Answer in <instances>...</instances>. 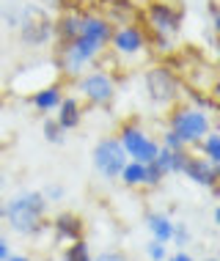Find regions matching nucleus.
I'll list each match as a JSON object with an SVG mask.
<instances>
[{"label": "nucleus", "instance_id": "nucleus-1", "mask_svg": "<svg viewBox=\"0 0 220 261\" xmlns=\"http://www.w3.org/2000/svg\"><path fill=\"white\" fill-rule=\"evenodd\" d=\"M50 209V201L44 198V193L39 190H25V193H17L14 198L6 201V217L9 228L14 234L22 237H33L44 228V215Z\"/></svg>", "mask_w": 220, "mask_h": 261}, {"label": "nucleus", "instance_id": "nucleus-2", "mask_svg": "<svg viewBox=\"0 0 220 261\" xmlns=\"http://www.w3.org/2000/svg\"><path fill=\"white\" fill-rule=\"evenodd\" d=\"M143 25L152 36V44L157 47L160 55H171L176 47V36L182 31V14L174 3H162V0H154V3L146 6L143 11Z\"/></svg>", "mask_w": 220, "mask_h": 261}, {"label": "nucleus", "instance_id": "nucleus-3", "mask_svg": "<svg viewBox=\"0 0 220 261\" xmlns=\"http://www.w3.org/2000/svg\"><path fill=\"white\" fill-rule=\"evenodd\" d=\"M168 129L182 140L184 146H198L201 138L212 129V116L193 105H174L168 113Z\"/></svg>", "mask_w": 220, "mask_h": 261}, {"label": "nucleus", "instance_id": "nucleus-4", "mask_svg": "<svg viewBox=\"0 0 220 261\" xmlns=\"http://www.w3.org/2000/svg\"><path fill=\"white\" fill-rule=\"evenodd\" d=\"M77 91H80V96L88 105H94V108H108V105H113V99H116L118 83L110 72L94 69V72H86V74L77 77Z\"/></svg>", "mask_w": 220, "mask_h": 261}, {"label": "nucleus", "instance_id": "nucleus-5", "mask_svg": "<svg viewBox=\"0 0 220 261\" xmlns=\"http://www.w3.org/2000/svg\"><path fill=\"white\" fill-rule=\"evenodd\" d=\"M116 138H118V143H121V149L127 151V157L135 160V162H143V165L152 162L154 157H157V151H160L157 138H152L143 126L135 124V121L121 124V129H118Z\"/></svg>", "mask_w": 220, "mask_h": 261}, {"label": "nucleus", "instance_id": "nucleus-6", "mask_svg": "<svg viewBox=\"0 0 220 261\" xmlns=\"http://www.w3.org/2000/svg\"><path fill=\"white\" fill-rule=\"evenodd\" d=\"M143 88L152 105L157 108H174L179 99V77H176L168 66H152L143 74Z\"/></svg>", "mask_w": 220, "mask_h": 261}, {"label": "nucleus", "instance_id": "nucleus-7", "mask_svg": "<svg viewBox=\"0 0 220 261\" xmlns=\"http://www.w3.org/2000/svg\"><path fill=\"white\" fill-rule=\"evenodd\" d=\"M91 160H94V168L99 171L102 179H118V173H121V168L127 165V151L121 149V143H118L116 135L110 138H102L99 143L94 146V151H91Z\"/></svg>", "mask_w": 220, "mask_h": 261}, {"label": "nucleus", "instance_id": "nucleus-8", "mask_svg": "<svg viewBox=\"0 0 220 261\" xmlns=\"http://www.w3.org/2000/svg\"><path fill=\"white\" fill-rule=\"evenodd\" d=\"M110 47L118 58H140L149 50V36L140 25L135 22H121L118 28H113V36H110Z\"/></svg>", "mask_w": 220, "mask_h": 261}, {"label": "nucleus", "instance_id": "nucleus-9", "mask_svg": "<svg viewBox=\"0 0 220 261\" xmlns=\"http://www.w3.org/2000/svg\"><path fill=\"white\" fill-rule=\"evenodd\" d=\"M182 173L187 176L193 185L209 187V190H215L217 181H220V165H217V162H209L207 157H193V154H187Z\"/></svg>", "mask_w": 220, "mask_h": 261}, {"label": "nucleus", "instance_id": "nucleus-10", "mask_svg": "<svg viewBox=\"0 0 220 261\" xmlns=\"http://www.w3.org/2000/svg\"><path fill=\"white\" fill-rule=\"evenodd\" d=\"M83 11L80 9H63L58 19H53V41L55 44H72L80 36Z\"/></svg>", "mask_w": 220, "mask_h": 261}, {"label": "nucleus", "instance_id": "nucleus-11", "mask_svg": "<svg viewBox=\"0 0 220 261\" xmlns=\"http://www.w3.org/2000/svg\"><path fill=\"white\" fill-rule=\"evenodd\" d=\"M53 234L58 242H75V239H83V231H86V223H83V217H77L75 212H58V215L53 217Z\"/></svg>", "mask_w": 220, "mask_h": 261}, {"label": "nucleus", "instance_id": "nucleus-12", "mask_svg": "<svg viewBox=\"0 0 220 261\" xmlns=\"http://www.w3.org/2000/svg\"><path fill=\"white\" fill-rule=\"evenodd\" d=\"M55 121L63 132H72L83 124V105L77 96H63L61 105L55 108Z\"/></svg>", "mask_w": 220, "mask_h": 261}, {"label": "nucleus", "instance_id": "nucleus-13", "mask_svg": "<svg viewBox=\"0 0 220 261\" xmlns=\"http://www.w3.org/2000/svg\"><path fill=\"white\" fill-rule=\"evenodd\" d=\"M63 99V88L58 83H50V86H41L31 94V105L36 108L39 113H55V108L61 105Z\"/></svg>", "mask_w": 220, "mask_h": 261}, {"label": "nucleus", "instance_id": "nucleus-14", "mask_svg": "<svg viewBox=\"0 0 220 261\" xmlns=\"http://www.w3.org/2000/svg\"><path fill=\"white\" fill-rule=\"evenodd\" d=\"M187 149H182V151H168V149H160L157 151V157H154L152 162L160 168V173L162 176H174V173H182V168H184V160H187Z\"/></svg>", "mask_w": 220, "mask_h": 261}, {"label": "nucleus", "instance_id": "nucleus-15", "mask_svg": "<svg viewBox=\"0 0 220 261\" xmlns=\"http://www.w3.org/2000/svg\"><path fill=\"white\" fill-rule=\"evenodd\" d=\"M146 228L152 239H157V242H171V231H174V220L171 215H162V212H152V215H146Z\"/></svg>", "mask_w": 220, "mask_h": 261}, {"label": "nucleus", "instance_id": "nucleus-16", "mask_svg": "<svg viewBox=\"0 0 220 261\" xmlns=\"http://www.w3.org/2000/svg\"><path fill=\"white\" fill-rule=\"evenodd\" d=\"M143 179H146V165L143 162L127 160V165L121 168V173H118V181H121L124 187H143Z\"/></svg>", "mask_w": 220, "mask_h": 261}, {"label": "nucleus", "instance_id": "nucleus-17", "mask_svg": "<svg viewBox=\"0 0 220 261\" xmlns=\"http://www.w3.org/2000/svg\"><path fill=\"white\" fill-rule=\"evenodd\" d=\"M198 151H201V157H207L209 162H217L220 165V132L209 129L201 138V143H198Z\"/></svg>", "mask_w": 220, "mask_h": 261}, {"label": "nucleus", "instance_id": "nucleus-18", "mask_svg": "<svg viewBox=\"0 0 220 261\" xmlns=\"http://www.w3.org/2000/svg\"><path fill=\"white\" fill-rule=\"evenodd\" d=\"M61 261H94V256H91L86 239H75V242H69L66 248H63Z\"/></svg>", "mask_w": 220, "mask_h": 261}, {"label": "nucleus", "instance_id": "nucleus-19", "mask_svg": "<svg viewBox=\"0 0 220 261\" xmlns=\"http://www.w3.org/2000/svg\"><path fill=\"white\" fill-rule=\"evenodd\" d=\"M209 94H212V91H201V88H198V94H195V91L190 88V91H187V99H190V105H193V108L212 113V110L217 108V105H215V99H212Z\"/></svg>", "mask_w": 220, "mask_h": 261}, {"label": "nucleus", "instance_id": "nucleus-20", "mask_svg": "<svg viewBox=\"0 0 220 261\" xmlns=\"http://www.w3.org/2000/svg\"><path fill=\"white\" fill-rule=\"evenodd\" d=\"M41 132H44V140H47V143L61 146L63 140H66V132H63L61 126H58V121H55V118H47L44 126H41Z\"/></svg>", "mask_w": 220, "mask_h": 261}, {"label": "nucleus", "instance_id": "nucleus-21", "mask_svg": "<svg viewBox=\"0 0 220 261\" xmlns=\"http://www.w3.org/2000/svg\"><path fill=\"white\" fill-rule=\"evenodd\" d=\"M143 250H146V258H149V261H165V258H168L165 242H157V239H149Z\"/></svg>", "mask_w": 220, "mask_h": 261}, {"label": "nucleus", "instance_id": "nucleus-22", "mask_svg": "<svg viewBox=\"0 0 220 261\" xmlns=\"http://www.w3.org/2000/svg\"><path fill=\"white\" fill-rule=\"evenodd\" d=\"M171 242L176 245V248H184V245H190V225H187V223H174Z\"/></svg>", "mask_w": 220, "mask_h": 261}, {"label": "nucleus", "instance_id": "nucleus-23", "mask_svg": "<svg viewBox=\"0 0 220 261\" xmlns=\"http://www.w3.org/2000/svg\"><path fill=\"white\" fill-rule=\"evenodd\" d=\"M157 143H160V149H168V151H182V149H187V146H184V143H182V140L174 135L171 129H165V132H162Z\"/></svg>", "mask_w": 220, "mask_h": 261}, {"label": "nucleus", "instance_id": "nucleus-24", "mask_svg": "<svg viewBox=\"0 0 220 261\" xmlns=\"http://www.w3.org/2000/svg\"><path fill=\"white\" fill-rule=\"evenodd\" d=\"M165 176L160 173V168L154 162H146V179H143V187H160Z\"/></svg>", "mask_w": 220, "mask_h": 261}, {"label": "nucleus", "instance_id": "nucleus-25", "mask_svg": "<svg viewBox=\"0 0 220 261\" xmlns=\"http://www.w3.org/2000/svg\"><path fill=\"white\" fill-rule=\"evenodd\" d=\"M44 198L47 201H63L66 198V190H63L61 185H47L44 187Z\"/></svg>", "mask_w": 220, "mask_h": 261}, {"label": "nucleus", "instance_id": "nucleus-26", "mask_svg": "<svg viewBox=\"0 0 220 261\" xmlns=\"http://www.w3.org/2000/svg\"><path fill=\"white\" fill-rule=\"evenodd\" d=\"M94 261H127V256L121 250H102L94 256Z\"/></svg>", "mask_w": 220, "mask_h": 261}, {"label": "nucleus", "instance_id": "nucleus-27", "mask_svg": "<svg viewBox=\"0 0 220 261\" xmlns=\"http://www.w3.org/2000/svg\"><path fill=\"white\" fill-rule=\"evenodd\" d=\"M9 256H11V245H9L6 237H0V261H6Z\"/></svg>", "mask_w": 220, "mask_h": 261}, {"label": "nucleus", "instance_id": "nucleus-28", "mask_svg": "<svg viewBox=\"0 0 220 261\" xmlns=\"http://www.w3.org/2000/svg\"><path fill=\"white\" fill-rule=\"evenodd\" d=\"M165 261H195V258L190 256V253H184V250H176L174 256H168Z\"/></svg>", "mask_w": 220, "mask_h": 261}, {"label": "nucleus", "instance_id": "nucleus-29", "mask_svg": "<svg viewBox=\"0 0 220 261\" xmlns=\"http://www.w3.org/2000/svg\"><path fill=\"white\" fill-rule=\"evenodd\" d=\"M6 261H33V258H31V256H22V253H11Z\"/></svg>", "mask_w": 220, "mask_h": 261}, {"label": "nucleus", "instance_id": "nucleus-30", "mask_svg": "<svg viewBox=\"0 0 220 261\" xmlns=\"http://www.w3.org/2000/svg\"><path fill=\"white\" fill-rule=\"evenodd\" d=\"M3 187H6V176L0 173V190H3Z\"/></svg>", "mask_w": 220, "mask_h": 261}, {"label": "nucleus", "instance_id": "nucleus-31", "mask_svg": "<svg viewBox=\"0 0 220 261\" xmlns=\"http://www.w3.org/2000/svg\"><path fill=\"white\" fill-rule=\"evenodd\" d=\"M41 3H47V6H53V3H58V0H41Z\"/></svg>", "mask_w": 220, "mask_h": 261}, {"label": "nucleus", "instance_id": "nucleus-32", "mask_svg": "<svg viewBox=\"0 0 220 261\" xmlns=\"http://www.w3.org/2000/svg\"><path fill=\"white\" fill-rule=\"evenodd\" d=\"M0 66H3V55H0Z\"/></svg>", "mask_w": 220, "mask_h": 261}, {"label": "nucleus", "instance_id": "nucleus-33", "mask_svg": "<svg viewBox=\"0 0 220 261\" xmlns=\"http://www.w3.org/2000/svg\"><path fill=\"white\" fill-rule=\"evenodd\" d=\"M207 261H217V258H207Z\"/></svg>", "mask_w": 220, "mask_h": 261}, {"label": "nucleus", "instance_id": "nucleus-34", "mask_svg": "<svg viewBox=\"0 0 220 261\" xmlns=\"http://www.w3.org/2000/svg\"><path fill=\"white\" fill-rule=\"evenodd\" d=\"M108 3H116V0H108Z\"/></svg>", "mask_w": 220, "mask_h": 261}, {"label": "nucleus", "instance_id": "nucleus-35", "mask_svg": "<svg viewBox=\"0 0 220 261\" xmlns=\"http://www.w3.org/2000/svg\"><path fill=\"white\" fill-rule=\"evenodd\" d=\"M0 17H3V9H0Z\"/></svg>", "mask_w": 220, "mask_h": 261}]
</instances>
